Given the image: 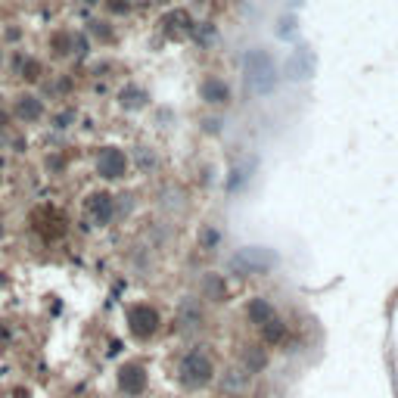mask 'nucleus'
<instances>
[{
	"label": "nucleus",
	"mask_w": 398,
	"mask_h": 398,
	"mask_svg": "<svg viewBox=\"0 0 398 398\" xmlns=\"http://www.w3.org/2000/svg\"><path fill=\"white\" fill-rule=\"evenodd\" d=\"M243 72H246V88L255 97H268L277 88V65L268 50H249L243 59Z\"/></svg>",
	"instance_id": "obj_1"
},
{
	"label": "nucleus",
	"mask_w": 398,
	"mask_h": 398,
	"mask_svg": "<svg viewBox=\"0 0 398 398\" xmlns=\"http://www.w3.org/2000/svg\"><path fill=\"white\" fill-rule=\"evenodd\" d=\"M177 380H181V386H187V389L212 386V380H215V361H212L205 351L190 349L187 355L181 358V364H177Z\"/></svg>",
	"instance_id": "obj_2"
},
{
	"label": "nucleus",
	"mask_w": 398,
	"mask_h": 398,
	"mask_svg": "<svg viewBox=\"0 0 398 398\" xmlns=\"http://www.w3.org/2000/svg\"><path fill=\"white\" fill-rule=\"evenodd\" d=\"M125 324H128V333L134 336V340L147 342L152 336L162 330V315H159L156 305L150 302H134L125 308Z\"/></svg>",
	"instance_id": "obj_3"
},
{
	"label": "nucleus",
	"mask_w": 398,
	"mask_h": 398,
	"mask_svg": "<svg viewBox=\"0 0 398 398\" xmlns=\"http://www.w3.org/2000/svg\"><path fill=\"white\" fill-rule=\"evenodd\" d=\"M94 168H97V175L103 177V181H122V177L128 175V168H131V159L122 147H103L97 152Z\"/></svg>",
	"instance_id": "obj_4"
},
{
	"label": "nucleus",
	"mask_w": 398,
	"mask_h": 398,
	"mask_svg": "<svg viewBox=\"0 0 398 398\" xmlns=\"http://www.w3.org/2000/svg\"><path fill=\"white\" fill-rule=\"evenodd\" d=\"M274 262H277V255L268 249H243L230 258V271H234V274H243V277L264 274V271L274 268Z\"/></svg>",
	"instance_id": "obj_5"
},
{
	"label": "nucleus",
	"mask_w": 398,
	"mask_h": 398,
	"mask_svg": "<svg viewBox=\"0 0 398 398\" xmlns=\"http://www.w3.org/2000/svg\"><path fill=\"white\" fill-rule=\"evenodd\" d=\"M147 383H150V374L141 361H125L118 367V389L125 395H143L147 392Z\"/></svg>",
	"instance_id": "obj_6"
},
{
	"label": "nucleus",
	"mask_w": 398,
	"mask_h": 398,
	"mask_svg": "<svg viewBox=\"0 0 398 398\" xmlns=\"http://www.w3.org/2000/svg\"><path fill=\"white\" fill-rule=\"evenodd\" d=\"M88 215H90V221L94 224L106 228V224L116 218V199H112V193H106V190L90 193L88 196Z\"/></svg>",
	"instance_id": "obj_7"
},
{
	"label": "nucleus",
	"mask_w": 398,
	"mask_h": 398,
	"mask_svg": "<svg viewBox=\"0 0 398 398\" xmlns=\"http://www.w3.org/2000/svg\"><path fill=\"white\" fill-rule=\"evenodd\" d=\"M199 97L209 106H228L230 103V84L218 75H205L199 81Z\"/></svg>",
	"instance_id": "obj_8"
},
{
	"label": "nucleus",
	"mask_w": 398,
	"mask_h": 398,
	"mask_svg": "<svg viewBox=\"0 0 398 398\" xmlns=\"http://www.w3.org/2000/svg\"><path fill=\"white\" fill-rule=\"evenodd\" d=\"M13 116L25 125H35L44 118V100L35 94H19L16 103H13Z\"/></svg>",
	"instance_id": "obj_9"
},
{
	"label": "nucleus",
	"mask_w": 398,
	"mask_h": 398,
	"mask_svg": "<svg viewBox=\"0 0 398 398\" xmlns=\"http://www.w3.org/2000/svg\"><path fill=\"white\" fill-rule=\"evenodd\" d=\"M193 25L196 22L190 19L187 10H171V13H165V19H162V29L168 38H187L190 31H193Z\"/></svg>",
	"instance_id": "obj_10"
},
{
	"label": "nucleus",
	"mask_w": 398,
	"mask_h": 398,
	"mask_svg": "<svg viewBox=\"0 0 398 398\" xmlns=\"http://www.w3.org/2000/svg\"><path fill=\"white\" fill-rule=\"evenodd\" d=\"M147 103H150V94L141 88V84H125V88L118 90V106H122V109H128V112L143 109Z\"/></svg>",
	"instance_id": "obj_11"
},
{
	"label": "nucleus",
	"mask_w": 398,
	"mask_h": 398,
	"mask_svg": "<svg viewBox=\"0 0 398 398\" xmlns=\"http://www.w3.org/2000/svg\"><path fill=\"white\" fill-rule=\"evenodd\" d=\"M271 317H274V305L268 302L264 296H255L246 302V321L255 324V327H262V324H268Z\"/></svg>",
	"instance_id": "obj_12"
},
{
	"label": "nucleus",
	"mask_w": 398,
	"mask_h": 398,
	"mask_svg": "<svg viewBox=\"0 0 398 398\" xmlns=\"http://www.w3.org/2000/svg\"><path fill=\"white\" fill-rule=\"evenodd\" d=\"M258 330H262V342H264V346H280V342L287 340V324H283L277 315L271 317L268 324H262Z\"/></svg>",
	"instance_id": "obj_13"
},
{
	"label": "nucleus",
	"mask_w": 398,
	"mask_h": 398,
	"mask_svg": "<svg viewBox=\"0 0 398 398\" xmlns=\"http://www.w3.org/2000/svg\"><path fill=\"white\" fill-rule=\"evenodd\" d=\"M287 75L289 78H308L311 75V53L308 50H296L293 56H289V63H287Z\"/></svg>",
	"instance_id": "obj_14"
},
{
	"label": "nucleus",
	"mask_w": 398,
	"mask_h": 398,
	"mask_svg": "<svg viewBox=\"0 0 398 398\" xmlns=\"http://www.w3.org/2000/svg\"><path fill=\"white\" fill-rule=\"evenodd\" d=\"M202 293L212 298V302H221V298H228V287H224V277L218 274H209L202 283Z\"/></svg>",
	"instance_id": "obj_15"
},
{
	"label": "nucleus",
	"mask_w": 398,
	"mask_h": 398,
	"mask_svg": "<svg viewBox=\"0 0 398 398\" xmlns=\"http://www.w3.org/2000/svg\"><path fill=\"white\" fill-rule=\"evenodd\" d=\"M246 370L249 374H258V370L264 367V364H268V355H264V349L262 346H246Z\"/></svg>",
	"instance_id": "obj_16"
},
{
	"label": "nucleus",
	"mask_w": 398,
	"mask_h": 398,
	"mask_svg": "<svg viewBox=\"0 0 398 398\" xmlns=\"http://www.w3.org/2000/svg\"><path fill=\"white\" fill-rule=\"evenodd\" d=\"M41 75H44V65L38 63V59L25 56L22 65H19V78H25V81H41Z\"/></svg>",
	"instance_id": "obj_17"
},
{
	"label": "nucleus",
	"mask_w": 398,
	"mask_h": 398,
	"mask_svg": "<svg viewBox=\"0 0 398 398\" xmlns=\"http://www.w3.org/2000/svg\"><path fill=\"white\" fill-rule=\"evenodd\" d=\"M181 317H184V324H187V327H196V324H202V311L193 308V302H184Z\"/></svg>",
	"instance_id": "obj_18"
},
{
	"label": "nucleus",
	"mask_w": 398,
	"mask_h": 398,
	"mask_svg": "<svg viewBox=\"0 0 398 398\" xmlns=\"http://www.w3.org/2000/svg\"><path fill=\"white\" fill-rule=\"evenodd\" d=\"M199 243H202L205 249H215L218 246V230L215 228H202L199 230Z\"/></svg>",
	"instance_id": "obj_19"
},
{
	"label": "nucleus",
	"mask_w": 398,
	"mask_h": 398,
	"mask_svg": "<svg viewBox=\"0 0 398 398\" xmlns=\"http://www.w3.org/2000/svg\"><path fill=\"white\" fill-rule=\"evenodd\" d=\"M90 35H94V38H103V41H112V31L106 29V22H90Z\"/></svg>",
	"instance_id": "obj_20"
},
{
	"label": "nucleus",
	"mask_w": 398,
	"mask_h": 398,
	"mask_svg": "<svg viewBox=\"0 0 398 398\" xmlns=\"http://www.w3.org/2000/svg\"><path fill=\"white\" fill-rule=\"evenodd\" d=\"M69 122H75V109H65L63 116H56V128H69Z\"/></svg>",
	"instance_id": "obj_21"
},
{
	"label": "nucleus",
	"mask_w": 398,
	"mask_h": 398,
	"mask_svg": "<svg viewBox=\"0 0 398 398\" xmlns=\"http://www.w3.org/2000/svg\"><path fill=\"white\" fill-rule=\"evenodd\" d=\"M128 6H131L128 0H109V10L112 13H128Z\"/></svg>",
	"instance_id": "obj_22"
},
{
	"label": "nucleus",
	"mask_w": 398,
	"mask_h": 398,
	"mask_svg": "<svg viewBox=\"0 0 398 398\" xmlns=\"http://www.w3.org/2000/svg\"><path fill=\"white\" fill-rule=\"evenodd\" d=\"M84 3H100V0H84Z\"/></svg>",
	"instance_id": "obj_23"
}]
</instances>
